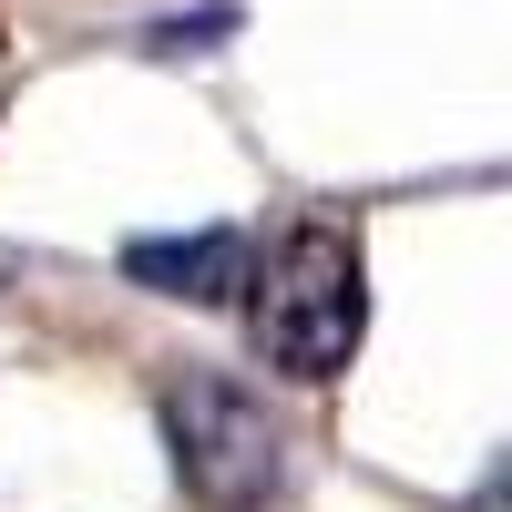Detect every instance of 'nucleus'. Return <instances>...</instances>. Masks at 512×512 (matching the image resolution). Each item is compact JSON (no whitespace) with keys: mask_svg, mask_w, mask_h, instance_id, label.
<instances>
[{"mask_svg":"<svg viewBox=\"0 0 512 512\" xmlns=\"http://www.w3.org/2000/svg\"><path fill=\"white\" fill-rule=\"evenodd\" d=\"M359 328H369V287H359V246L328 236V226H297L267 277L246 297V338L256 359L287 369V379H338L359 359Z\"/></svg>","mask_w":512,"mask_h":512,"instance_id":"f257e3e1","label":"nucleus"},{"mask_svg":"<svg viewBox=\"0 0 512 512\" xmlns=\"http://www.w3.org/2000/svg\"><path fill=\"white\" fill-rule=\"evenodd\" d=\"M164 441H175V482L205 502V512H256L287 472V441L256 390L216 369H185L175 390H164Z\"/></svg>","mask_w":512,"mask_h":512,"instance_id":"f03ea898","label":"nucleus"},{"mask_svg":"<svg viewBox=\"0 0 512 512\" xmlns=\"http://www.w3.org/2000/svg\"><path fill=\"white\" fill-rule=\"evenodd\" d=\"M134 287H154V297H236L246 287V236H226V226H205V236H144L134 256Z\"/></svg>","mask_w":512,"mask_h":512,"instance_id":"7ed1b4c3","label":"nucleus"}]
</instances>
